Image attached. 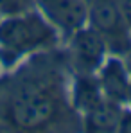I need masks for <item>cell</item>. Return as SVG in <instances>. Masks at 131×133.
I'll use <instances>...</instances> for the list:
<instances>
[{"label":"cell","mask_w":131,"mask_h":133,"mask_svg":"<svg viewBox=\"0 0 131 133\" xmlns=\"http://www.w3.org/2000/svg\"><path fill=\"white\" fill-rule=\"evenodd\" d=\"M56 115V101L40 85H25L13 95L9 117L11 121L25 130L42 128Z\"/></svg>","instance_id":"7a4b0ae2"},{"label":"cell","mask_w":131,"mask_h":133,"mask_svg":"<svg viewBox=\"0 0 131 133\" xmlns=\"http://www.w3.org/2000/svg\"><path fill=\"white\" fill-rule=\"evenodd\" d=\"M31 7H32V0H0V13L7 16L29 13Z\"/></svg>","instance_id":"9c48e42d"},{"label":"cell","mask_w":131,"mask_h":133,"mask_svg":"<svg viewBox=\"0 0 131 133\" xmlns=\"http://www.w3.org/2000/svg\"><path fill=\"white\" fill-rule=\"evenodd\" d=\"M74 101H75L77 108L86 111L92 110L95 104H99L102 101L99 87L88 77H79L75 83V88H74Z\"/></svg>","instance_id":"ba28073f"},{"label":"cell","mask_w":131,"mask_h":133,"mask_svg":"<svg viewBox=\"0 0 131 133\" xmlns=\"http://www.w3.org/2000/svg\"><path fill=\"white\" fill-rule=\"evenodd\" d=\"M101 83H102L106 95L111 101L128 99V90H129L128 76H126L122 63H119L117 59H109L108 65L104 66L102 76H101Z\"/></svg>","instance_id":"8992f818"},{"label":"cell","mask_w":131,"mask_h":133,"mask_svg":"<svg viewBox=\"0 0 131 133\" xmlns=\"http://www.w3.org/2000/svg\"><path fill=\"white\" fill-rule=\"evenodd\" d=\"M90 20L93 29L102 36L104 42L111 45L115 52H128L131 40L128 36L126 20L120 13L119 2L115 0H92Z\"/></svg>","instance_id":"3957f363"},{"label":"cell","mask_w":131,"mask_h":133,"mask_svg":"<svg viewBox=\"0 0 131 133\" xmlns=\"http://www.w3.org/2000/svg\"><path fill=\"white\" fill-rule=\"evenodd\" d=\"M54 42V31L36 13L9 18L0 25V45L5 52L18 56Z\"/></svg>","instance_id":"6da1fadb"},{"label":"cell","mask_w":131,"mask_h":133,"mask_svg":"<svg viewBox=\"0 0 131 133\" xmlns=\"http://www.w3.org/2000/svg\"><path fill=\"white\" fill-rule=\"evenodd\" d=\"M119 7H120V13L126 23L131 27V0H119Z\"/></svg>","instance_id":"30bf717a"},{"label":"cell","mask_w":131,"mask_h":133,"mask_svg":"<svg viewBox=\"0 0 131 133\" xmlns=\"http://www.w3.org/2000/svg\"><path fill=\"white\" fill-rule=\"evenodd\" d=\"M47 16L66 32L77 31L86 20L85 0H40Z\"/></svg>","instance_id":"277c9868"},{"label":"cell","mask_w":131,"mask_h":133,"mask_svg":"<svg viewBox=\"0 0 131 133\" xmlns=\"http://www.w3.org/2000/svg\"><path fill=\"white\" fill-rule=\"evenodd\" d=\"M120 110L111 101H101L92 110H88L86 128L90 131H109L119 126L120 121Z\"/></svg>","instance_id":"52a82bcc"},{"label":"cell","mask_w":131,"mask_h":133,"mask_svg":"<svg viewBox=\"0 0 131 133\" xmlns=\"http://www.w3.org/2000/svg\"><path fill=\"white\" fill-rule=\"evenodd\" d=\"M117 128H120V131H131V113L120 115V121H119Z\"/></svg>","instance_id":"8fae6325"},{"label":"cell","mask_w":131,"mask_h":133,"mask_svg":"<svg viewBox=\"0 0 131 133\" xmlns=\"http://www.w3.org/2000/svg\"><path fill=\"white\" fill-rule=\"evenodd\" d=\"M128 97L131 99V85H129V90H128Z\"/></svg>","instance_id":"4fadbf2b"},{"label":"cell","mask_w":131,"mask_h":133,"mask_svg":"<svg viewBox=\"0 0 131 133\" xmlns=\"http://www.w3.org/2000/svg\"><path fill=\"white\" fill-rule=\"evenodd\" d=\"M128 66H129V70H131V49L128 50Z\"/></svg>","instance_id":"7c38bea8"},{"label":"cell","mask_w":131,"mask_h":133,"mask_svg":"<svg viewBox=\"0 0 131 133\" xmlns=\"http://www.w3.org/2000/svg\"><path fill=\"white\" fill-rule=\"evenodd\" d=\"M104 40L95 29H77L72 50L77 65L85 70H92L102 61L104 56Z\"/></svg>","instance_id":"5b68a950"}]
</instances>
